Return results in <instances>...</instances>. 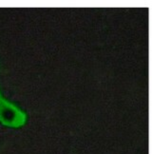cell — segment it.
Listing matches in <instances>:
<instances>
[{"label": "cell", "mask_w": 152, "mask_h": 154, "mask_svg": "<svg viewBox=\"0 0 152 154\" xmlns=\"http://www.w3.org/2000/svg\"><path fill=\"white\" fill-rule=\"evenodd\" d=\"M27 115L18 106L8 101L0 91V123L2 125L18 128L26 124Z\"/></svg>", "instance_id": "1"}]
</instances>
